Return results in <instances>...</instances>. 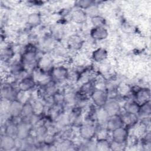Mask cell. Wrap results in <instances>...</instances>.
Wrapping results in <instances>:
<instances>
[{
  "label": "cell",
  "instance_id": "obj_27",
  "mask_svg": "<svg viewBox=\"0 0 151 151\" xmlns=\"http://www.w3.org/2000/svg\"><path fill=\"white\" fill-rule=\"evenodd\" d=\"M90 20L93 27H105L106 25L105 18L99 14L91 17Z\"/></svg>",
  "mask_w": 151,
  "mask_h": 151
},
{
  "label": "cell",
  "instance_id": "obj_24",
  "mask_svg": "<svg viewBox=\"0 0 151 151\" xmlns=\"http://www.w3.org/2000/svg\"><path fill=\"white\" fill-rule=\"evenodd\" d=\"M124 111L137 114L140 109V104H139L134 100L126 101L124 104Z\"/></svg>",
  "mask_w": 151,
  "mask_h": 151
},
{
  "label": "cell",
  "instance_id": "obj_3",
  "mask_svg": "<svg viewBox=\"0 0 151 151\" xmlns=\"http://www.w3.org/2000/svg\"><path fill=\"white\" fill-rule=\"evenodd\" d=\"M79 135L81 139L87 141L93 140L96 136V125L93 123H86L79 126Z\"/></svg>",
  "mask_w": 151,
  "mask_h": 151
},
{
  "label": "cell",
  "instance_id": "obj_22",
  "mask_svg": "<svg viewBox=\"0 0 151 151\" xmlns=\"http://www.w3.org/2000/svg\"><path fill=\"white\" fill-rule=\"evenodd\" d=\"M109 116L103 107L98 108V110H96V120L97 122V124L105 126Z\"/></svg>",
  "mask_w": 151,
  "mask_h": 151
},
{
  "label": "cell",
  "instance_id": "obj_29",
  "mask_svg": "<svg viewBox=\"0 0 151 151\" xmlns=\"http://www.w3.org/2000/svg\"><path fill=\"white\" fill-rule=\"evenodd\" d=\"M126 148V143H118L114 141L110 142V150H123Z\"/></svg>",
  "mask_w": 151,
  "mask_h": 151
},
{
  "label": "cell",
  "instance_id": "obj_4",
  "mask_svg": "<svg viewBox=\"0 0 151 151\" xmlns=\"http://www.w3.org/2000/svg\"><path fill=\"white\" fill-rule=\"evenodd\" d=\"M19 90L14 87L12 84L6 83L1 87V99H4L9 101L16 100L18 98Z\"/></svg>",
  "mask_w": 151,
  "mask_h": 151
},
{
  "label": "cell",
  "instance_id": "obj_23",
  "mask_svg": "<svg viewBox=\"0 0 151 151\" xmlns=\"http://www.w3.org/2000/svg\"><path fill=\"white\" fill-rule=\"evenodd\" d=\"M42 22L41 15L38 12L29 14L27 18V23L31 27H35L41 24Z\"/></svg>",
  "mask_w": 151,
  "mask_h": 151
},
{
  "label": "cell",
  "instance_id": "obj_18",
  "mask_svg": "<svg viewBox=\"0 0 151 151\" xmlns=\"http://www.w3.org/2000/svg\"><path fill=\"white\" fill-rule=\"evenodd\" d=\"M87 17L85 10L78 8L71 13V20L77 24H84L86 22Z\"/></svg>",
  "mask_w": 151,
  "mask_h": 151
},
{
  "label": "cell",
  "instance_id": "obj_1",
  "mask_svg": "<svg viewBox=\"0 0 151 151\" xmlns=\"http://www.w3.org/2000/svg\"><path fill=\"white\" fill-rule=\"evenodd\" d=\"M90 98L93 104L97 108L103 107L109 98L108 91L105 89L96 88L91 94Z\"/></svg>",
  "mask_w": 151,
  "mask_h": 151
},
{
  "label": "cell",
  "instance_id": "obj_21",
  "mask_svg": "<svg viewBox=\"0 0 151 151\" xmlns=\"http://www.w3.org/2000/svg\"><path fill=\"white\" fill-rule=\"evenodd\" d=\"M15 54V50L12 46L6 45L4 48H1V58L2 61L5 63L10 61L14 58Z\"/></svg>",
  "mask_w": 151,
  "mask_h": 151
},
{
  "label": "cell",
  "instance_id": "obj_11",
  "mask_svg": "<svg viewBox=\"0 0 151 151\" xmlns=\"http://www.w3.org/2000/svg\"><path fill=\"white\" fill-rule=\"evenodd\" d=\"M123 126L128 129L134 127L139 122V118L137 114L124 111L123 114H120Z\"/></svg>",
  "mask_w": 151,
  "mask_h": 151
},
{
  "label": "cell",
  "instance_id": "obj_28",
  "mask_svg": "<svg viewBox=\"0 0 151 151\" xmlns=\"http://www.w3.org/2000/svg\"><path fill=\"white\" fill-rule=\"evenodd\" d=\"M96 4V2L91 0H81L76 1L75 5L77 8L86 10Z\"/></svg>",
  "mask_w": 151,
  "mask_h": 151
},
{
  "label": "cell",
  "instance_id": "obj_14",
  "mask_svg": "<svg viewBox=\"0 0 151 151\" xmlns=\"http://www.w3.org/2000/svg\"><path fill=\"white\" fill-rule=\"evenodd\" d=\"M123 126V123L119 114H114L110 116L106 124V127L109 131L111 132L114 130Z\"/></svg>",
  "mask_w": 151,
  "mask_h": 151
},
{
  "label": "cell",
  "instance_id": "obj_9",
  "mask_svg": "<svg viewBox=\"0 0 151 151\" xmlns=\"http://www.w3.org/2000/svg\"><path fill=\"white\" fill-rule=\"evenodd\" d=\"M17 139L5 134H2L0 140V149L3 151H9L16 149Z\"/></svg>",
  "mask_w": 151,
  "mask_h": 151
},
{
  "label": "cell",
  "instance_id": "obj_13",
  "mask_svg": "<svg viewBox=\"0 0 151 151\" xmlns=\"http://www.w3.org/2000/svg\"><path fill=\"white\" fill-rule=\"evenodd\" d=\"M103 109L109 116L119 114L121 112V107L119 102L113 99H109Z\"/></svg>",
  "mask_w": 151,
  "mask_h": 151
},
{
  "label": "cell",
  "instance_id": "obj_16",
  "mask_svg": "<svg viewBox=\"0 0 151 151\" xmlns=\"http://www.w3.org/2000/svg\"><path fill=\"white\" fill-rule=\"evenodd\" d=\"M84 42L83 38L78 35H72L67 40L68 48L73 50H78L82 48Z\"/></svg>",
  "mask_w": 151,
  "mask_h": 151
},
{
  "label": "cell",
  "instance_id": "obj_8",
  "mask_svg": "<svg viewBox=\"0 0 151 151\" xmlns=\"http://www.w3.org/2000/svg\"><path fill=\"white\" fill-rule=\"evenodd\" d=\"M111 140L118 143H126L129 135V129L123 126L111 132Z\"/></svg>",
  "mask_w": 151,
  "mask_h": 151
},
{
  "label": "cell",
  "instance_id": "obj_12",
  "mask_svg": "<svg viewBox=\"0 0 151 151\" xmlns=\"http://www.w3.org/2000/svg\"><path fill=\"white\" fill-rule=\"evenodd\" d=\"M90 35L94 41H103L107 38L109 32L105 27H93L90 29Z\"/></svg>",
  "mask_w": 151,
  "mask_h": 151
},
{
  "label": "cell",
  "instance_id": "obj_26",
  "mask_svg": "<svg viewBox=\"0 0 151 151\" xmlns=\"http://www.w3.org/2000/svg\"><path fill=\"white\" fill-rule=\"evenodd\" d=\"M110 142L109 139L96 140L95 143V150L106 151L110 150Z\"/></svg>",
  "mask_w": 151,
  "mask_h": 151
},
{
  "label": "cell",
  "instance_id": "obj_6",
  "mask_svg": "<svg viewBox=\"0 0 151 151\" xmlns=\"http://www.w3.org/2000/svg\"><path fill=\"white\" fill-rule=\"evenodd\" d=\"M34 129L32 125L27 121L21 119V121L18 124V133L17 138L24 140L31 135V132Z\"/></svg>",
  "mask_w": 151,
  "mask_h": 151
},
{
  "label": "cell",
  "instance_id": "obj_15",
  "mask_svg": "<svg viewBox=\"0 0 151 151\" xmlns=\"http://www.w3.org/2000/svg\"><path fill=\"white\" fill-rule=\"evenodd\" d=\"M108 51L106 48L99 47L91 52V59L96 63H100L106 60L108 58Z\"/></svg>",
  "mask_w": 151,
  "mask_h": 151
},
{
  "label": "cell",
  "instance_id": "obj_17",
  "mask_svg": "<svg viewBox=\"0 0 151 151\" xmlns=\"http://www.w3.org/2000/svg\"><path fill=\"white\" fill-rule=\"evenodd\" d=\"M27 69L22 63L20 61L19 62H14L10 65L9 67V72L10 74L16 78H19V76H21L26 73ZM22 77L21 76V78Z\"/></svg>",
  "mask_w": 151,
  "mask_h": 151
},
{
  "label": "cell",
  "instance_id": "obj_25",
  "mask_svg": "<svg viewBox=\"0 0 151 151\" xmlns=\"http://www.w3.org/2000/svg\"><path fill=\"white\" fill-rule=\"evenodd\" d=\"M151 113L150 101L140 105V109L137 114L139 119L145 117H149Z\"/></svg>",
  "mask_w": 151,
  "mask_h": 151
},
{
  "label": "cell",
  "instance_id": "obj_2",
  "mask_svg": "<svg viewBox=\"0 0 151 151\" xmlns=\"http://www.w3.org/2000/svg\"><path fill=\"white\" fill-rule=\"evenodd\" d=\"M68 72V69L64 65L53 67L50 71V77L51 80L58 83L67 80Z\"/></svg>",
  "mask_w": 151,
  "mask_h": 151
},
{
  "label": "cell",
  "instance_id": "obj_7",
  "mask_svg": "<svg viewBox=\"0 0 151 151\" xmlns=\"http://www.w3.org/2000/svg\"><path fill=\"white\" fill-rule=\"evenodd\" d=\"M37 84V82L33 76H26L20 79L17 84V88L20 91L28 92L33 90Z\"/></svg>",
  "mask_w": 151,
  "mask_h": 151
},
{
  "label": "cell",
  "instance_id": "obj_10",
  "mask_svg": "<svg viewBox=\"0 0 151 151\" xmlns=\"http://www.w3.org/2000/svg\"><path fill=\"white\" fill-rule=\"evenodd\" d=\"M23 103L18 99L9 101L8 113L10 118H18L21 117Z\"/></svg>",
  "mask_w": 151,
  "mask_h": 151
},
{
  "label": "cell",
  "instance_id": "obj_20",
  "mask_svg": "<svg viewBox=\"0 0 151 151\" xmlns=\"http://www.w3.org/2000/svg\"><path fill=\"white\" fill-rule=\"evenodd\" d=\"M34 111L32 103L28 100L23 104L21 118L22 120L29 122L31 117L34 114Z\"/></svg>",
  "mask_w": 151,
  "mask_h": 151
},
{
  "label": "cell",
  "instance_id": "obj_5",
  "mask_svg": "<svg viewBox=\"0 0 151 151\" xmlns=\"http://www.w3.org/2000/svg\"><path fill=\"white\" fill-rule=\"evenodd\" d=\"M130 91L134 96L133 100L140 105L150 101V91L148 88L137 87L136 90L130 88Z\"/></svg>",
  "mask_w": 151,
  "mask_h": 151
},
{
  "label": "cell",
  "instance_id": "obj_19",
  "mask_svg": "<svg viewBox=\"0 0 151 151\" xmlns=\"http://www.w3.org/2000/svg\"><path fill=\"white\" fill-rule=\"evenodd\" d=\"M96 89L95 83L93 80H87L81 84L78 91L85 95L87 97H90L93 92Z\"/></svg>",
  "mask_w": 151,
  "mask_h": 151
}]
</instances>
